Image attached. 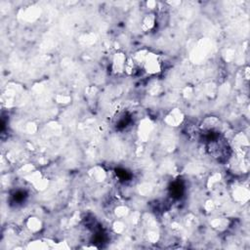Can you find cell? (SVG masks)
<instances>
[{
    "mask_svg": "<svg viewBox=\"0 0 250 250\" xmlns=\"http://www.w3.org/2000/svg\"><path fill=\"white\" fill-rule=\"evenodd\" d=\"M136 59V58H135ZM141 67H143L147 73L155 74L161 70V62L157 55L146 52L145 55L141 56V60L136 59Z\"/></svg>",
    "mask_w": 250,
    "mask_h": 250,
    "instance_id": "obj_1",
    "label": "cell"
},
{
    "mask_svg": "<svg viewBox=\"0 0 250 250\" xmlns=\"http://www.w3.org/2000/svg\"><path fill=\"white\" fill-rule=\"evenodd\" d=\"M126 61H127V58L125 57L124 54H121V53L115 54V56L113 58V62H112V67H113L114 72H116V73L125 72Z\"/></svg>",
    "mask_w": 250,
    "mask_h": 250,
    "instance_id": "obj_2",
    "label": "cell"
}]
</instances>
